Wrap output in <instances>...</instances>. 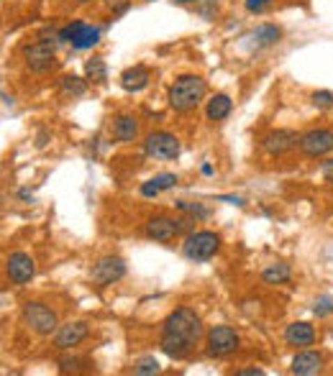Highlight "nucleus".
Listing matches in <instances>:
<instances>
[{
	"label": "nucleus",
	"instance_id": "1",
	"mask_svg": "<svg viewBox=\"0 0 333 376\" xmlns=\"http://www.w3.org/2000/svg\"><path fill=\"white\" fill-rule=\"evenodd\" d=\"M200 336H203L200 315L195 313V310H190V307H180V310H175V313L164 320L159 348H162V353L169 356V359L183 361L195 351Z\"/></svg>",
	"mask_w": 333,
	"mask_h": 376
},
{
	"label": "nucleus",
	"instance_id": "2",
	"mask_svg": "<svg viewBox=\"0 0 333 376\" xmlns=\"http://www.w3.org/2000/svg\"><path fill=\"white\" fill-rule=\"evenodd\" d=\"M208 93L206 79L198 77V75H183L177 77L169 87V108L177 110V113H187V110H195L203 102Z\"/></svg>",
	"mask_w": 333,
	"mask_h": 376
},
{
	"label": "nucleus",
	"instance_id": "3",
	"mask_svg": "<svg viewBox=\"0 0 333 376\" xmlns=\"http://www.w3.org/2000/svg\"><path fill=\"white\" fill-rule=\"evenodd\" d=\"M218 249H221V235L213 233V230H195L183 243V253L190 261L213 259L215 253H218Z\"/></svg>",
	"mask_w": 333,
	"mask_h": 376
},
{
	"label": "nucleus",
	"instance_id": "4",
	"mask_svg": "<svg viewBox=\"0 0 333 376\" xmlns=\"http://www.w3.org/2000/svg\"><path fill=\"white\" fill-rule=\"evenodd\" d=\"M144 154L157 162H169V159L180 157V139L175 134H166V131H157L149 134L144 141Z\"/></svg>",
	"mask_w": 333,
	"mask_h": 376
},
{
	"label": "nucleus",
	"instance_id": "5",
	"mask_svg": "<svg viewBox=\"0 0 333 376\" xmlns=\"http://www.w3.org/2000/svg\"><path fill=\"white\" fill-rule=\"evenodd\" d=\"M238 348V333L231 325H215V328L208 330L206 336V353L208 356H215V359H223Z\"/></svg>",
	"mask_w": 333,
	"mask_h": 376
},
{
	"label": "nucleus",
	"instance_id": "6",
	"mask_svg": "<svg viewBox=\"0 0 333 376\" xmlns=\"http://www.w3.org/2000/svg\"><path fill=\"white\" fill-rule=\"evenodd\" d=\"M21 318L33 333H39V336H49V333H54L56 330V315L54 310H49L47 305H41V302H26L24 310H21Z\"/></svg>",
	"mask_w": 333,
	"mask_h": 376
},
{
	"label": "nucleus",
	"instance_id": "7",
	"mask_svg": "<svg viewBox=\"0 0 333 376\" xmlns=\"http://www.w3.org/2000/svg\"><path fill=\"white\" fill-rule=\"evenodd\" d=\"M126 276V261L121 256H105L90 269V279L98 284V287H108V284L118 282Z\"/></svg>",
	"mask_w": 333,
	"mask_h": 376
},
{
	"label": "nucleus",
	"instance_id": "8",
	"mask_svg": "<svg viewBox=\"0 0 333 376\" xmlns=\"http://www.w3.org/2000/svg\"><path fill=\"white\" fill-rule=\"evenodd\" d=\"M26 64L31 72H49L54 67V41H49L41 36L39 41H33L31 47H26Z\"/></svg>",
	"mask_w": 333,
	"mask_h": 376
},
{
	"label": "nucleus",
	"instance_id": "9",
	"mask_svg": "<svg viewBox=\"0 0 333 376\" xmlns=\"http://www.w3.org/2000/svg\"><path fill=\"white\" fill-rule=\"evenodd\" d=\"M331 149H333V131H328V128H313L305 136H300V151L305 157L310 159L325 157Z\"/></svg>",
	"mask_w": 333,
	"mask_h": 376
},
{
	"label": "nucleus",
	"instance_id": "10",
	"mask_svg": "<svg viewBox=\"0 0 333 376\" xmlns=\"http://www.w3.org/2000/svg\"><path fill=\"white\" fill-rule=\"evenodd\" d=\"M6 274L13 284H29L36 274L33 259L26 251H13L8 259H6Z\"/></svg>",
	"mask_w": 333,
	"mask_h": 376
},
{
	"label": "nucleus",
	"instance_id": "11",
	"mask_svg": "<svg viewBox=\"0 0 333 376\" xmlns=\"http://www.w3.org/2000/svg\"><path fill=\"white\" fill-rule=\"evenodd\" d=\"M262 146L272 157H282L287 151H293L295 146H300V136L295 134V131H290V128H277V131H270V134L264 136Z\"/></svg>",
	"mask_w": 333,
	"mask_h": 376
},
{
	"label": "nucleus",
	"instance_id": "12",
	"mask_svg": "<svg viewBox=\"0 0 333 376\" xmlns=\"http://www.w3.org/2000/svg\"><path fill=\"white\" fill-rule=\"evenodd\" d=\"M88 322L85 320H75V322H67V325H62V328L56 330L54 336V345L59 348V351H70V348H75V345H79L85 338H88Z\"/></svg>",
	"mask_w": 333,
	"mask_h": 376
},
{
	"label": "nucleus",
	"instance_id": "13",
	"mask_svg": "<svg viewBox=\"0 0 333 376\" xmlns=\"http://www.w3.org/2000/svg\"><path fill=\"white\" fill-rule=\"evenodd\" d=\"M177 233H180V223L166 218V215H157V218H151L149 223H146V238H151V241H157V243L172 241Z\"/></svg>",
	"mask_w": 333,
	"mask_h": 376
},
{
	"label": "nucleus",
	"instance_id": "14",
	"mask_svg": "<svg viewBox=\"0 0 333 376\" xmlns=\"http://www.w3.org/2000/svg\"><path fill=\"white\" fill-rule=\"evenodd\" d=\"M323 368V356L318 351H300L290 363V371L297 376H313Z\"/></svg>",
	"mask_w": 333,
	"mask_h": 376
},
{
	"label": "nucleus",
	"instance_id": "15",
	"mask_svg": "<svg viewBox=\"0 0 333 376\" xmlns=\"http://www.w3.org/2000/svg\"><path fill=\"white\" fill-rule=\"evenodd\" d=\"M285 343L295 348H305V345L316 343V328L310 322H293L285 328Z\"/></svg>",
	"mask_w": 333,
	"mask_h": 376
},
{
	"label": "nucleus",
	"instance_id": "16",
	"mask_svg": "<svg viewBox=\"0 0 333 376\" xmlns=\"http://www.w3.org/2000/svg\"><path fill=\"white\" fill-rule=\"evenodd\" d=\"M149 70L144 67V64H134V67H128L123 75H121V87L126 90V93H139L144 87L149 85Z\"/></svg>",
	"mask_w": 333,
	"mask_h": 376
},
{
	"label": "nucleus",
	"instance_id": "17",
	"mask_svg": "<svg viewBox=\"0 0 333 376\" xmlns=\"http://www.w3.org/2000/svg\"><path fill=\"white\" fill-rule=\"evenodd\" d=\"M136 136H139V123H136L134 116H118L113 120V139L118 143H131L136 141Z\"/></svg>",
	"mask_w": 333,
	"mask_h": 376
},
{
	"label": "nucleus",
	"instance_id": "18",
	"mask_svg": "<svg viewBox=\"0 0 333 376\" xmlns=\"http://www.w3.org/2000/svg\"><path fill=\"white\" fill-rule=\"evenodd\" d=\"M98 41H100V29L98 26H82L77 33H75V39H72V47L79 49V52H85V49H93L98 47Z\"/></svg>",
	"mask_w": 333,
	"mask_h": 376
},
{
	"label": "nucleus",
	"instance_id": "19",
	"mask_svg": "<svg viewBox=\"0 0 333 376\" xmlns=\"http://www.w3.org/2000/svg\"><path fill=\"white\" fill-rule=\"evenodd\" d=\"M231 113V97L229 95H213L210 100H208V108H206V116L208 120H223V118Z\"/></svg>",
	"mask_w": 333,
	"mask_h": 376
},
{
	"label": "nucleus",
	"instance_id": "20",
	"mask_svg": "<svg viewBox=\"0 0 333 376\" xmlns=\"http://www.w3.org/2000/svg\"><path fill=\"white\" fill-rule=\"evenodd\" d=\"M279 36H282V31L274 24H262L251 31V39L256 41V47H272L279 41Z\"/></svg>",
	"mask_w": 333,
	"mask_h": 376
},
{
	"label": "nucleus",
	"instance_id": "21",
	"mask_svg": "<svg viewBox=\"0 0 333 376\" xmlns=\"http://www.w3.org/2000/svg\"><path fill=\"white\" fill-rule=\"evenodd\" d=\"M59 85H62L64 93L72 95V97H79V95L88 93V82L82 77H77V75H64V77L59 79Z\"/></svg>",
	"mask_w": 333,
	"mask_h": 376
},
{
	"label": "nucleus",
	"instance_id": "22",
	"mask_svg": "<svg viewBox=\"0 0 333 376\" xmlns=\"http://www.w3.org/2000/svg\"><path fill=\"white\" fill-rule=\"evenodd\" d=\"M262 279L267 284H285L290 279V267L287 264H272L262 272Z\"/></svg>",
	"mask_w": 333,
	"mask_h": 376
},
{
	"label": "nucleus",
	"instance_id": "23",
	"mask_svg": "<svg viewBox=\"0 0 333 376\" xmlns=\"http://www.w3.org/2000/svg\"><path fill=\"white\" fill-rule=\"evenodd\" d=\"M85 75H88V79H90V82H95V85L105 82V79H108V70H105V62L100 59V56L90 59V62L85 64Z\"/></svg>",
	"mask_w": 333,
	"mask_h": 376
},
{
	"label": "nucleus",
	"instance_id": "24",
	"mask_svg": "<svg viewBox=\"0 0 333 376\" xmlns=\"http://www.w3.org/2000/svg\"><path fill=\"white\" fill-rule=\"evenodd\" d=\"M313 313H316L318 318H328V315L333 313V297H331V295L318 297L316 302H313Z\"/></svg>",
	"mask_w": 333,
	"mask_h": 376
},
{
	"label": "nucleus",
	"instance_id": "25",
	"mask_svg": "<svg viewBox=\"0 0 333 376\" xmlns=\"http://www.w3.org/2000/svg\"><path fill=\"white\" fill-rule=\"evenodd\" d=\"M134 374L144 376V374H159V363L154 359H141L134 366Z\"/></svg>",
	"mask_w": 333,
	"mask_h": 376
},
{
	"label": "nucleus",
	"instance_id": "26",
	"mask_svg": "<svg viewBox=\"0 0 333 376\" xmlns=\"http://www.w3.org/2000/svg\"><path fill=\"white\" fill-rule=\"evenodd\" d=\"M313 105H316V108H331L333 93H328V90H318V93H313Z\"/></svg>",
	"mask_w": 333,
	"mask_h": 376
},
{
	"label": "nucleus",
	"instance_id": "27",
	"mask_svg": "<svg viewBox=\"0 0 333 376\" xmlns=\"http://www.w3.org/2000/svg\"><path fill=\"white\" fill-rule=\"evenodd\" d=\"M177 207H180L183 212H190L192 218H208V210H206V207H200L198 203L190 205V203H185V200H183V203H177Z\"/></svg>",
	"mask_w": 333,
	"mask_h": 376
},
{
	"label": "nucleus",
	"instance_id": "28",
	"mask_svg": "<svg viewBox=\"0 0 333 376\" xmlns=\"http://www.w3.org/2000/svg\"><path fill=\"white\" fill-rule=\"evenodd\" d=\"M82 26H85V24H82V21H75V24L64 26L62 31L56 33V39H59V41H72V39H75V33H77L79 29H82Z\"/></svg>",
	"mask_w": 333,
	"mask_h": 376
},
{
	"label": "nucleus",
	"instance_id": "29",
	"mask_svg": "<svg viewBox=\"0 0 333 376\" xmlns=\"http://www.w3.org/2000/svg\"><path fill=\"white\" fill-rule=\"evenodd\" d=\"M154 185H157L159 189H172L177 185V177L175 174H157V177H154Z\"/></svg>",
	"mask_w": 333,
	"mask_h": 376
},
{
	"label": "nucleus",
	"instance_id": "30",
	"mask_svg": "<svg viewBox=\"0 0 333 376\" xmlns=\"http://www.w3.org/2000/svg\"><path fill=\"white\" fill-rule=\"evenodd\" d=\"M270 3L272 0H246V10H249V13H262Z\"/></svg>",
	"mask_w": 333,
	"mask_h": 376
},
{
	"label": "nucleus",
	"instance_id": "31",
	"mask_svg": "<svg viewBox=\"0 0 333 376\" xmlns=\"http://www.w3.org/2000/svg\"><path fill=\"white\" fill-rule=\"evenodd\" d=\"M159 192H162V189H159L157 185H154V180L144 182V185H141V195H144V197H157Z\"/></svg>",
	"mask_w": 333,
	"mask_h": 376
},
{
	"label": "nucleus",
	"instance_id": "32",
	"mask_svg": "<svg viewBox=\"0 0 333 376\" xmlns=\"http://www.w3.org/2000/svg\"><path fill=\"white\" fill-rule=\"evenodd\" d=\"M59 368H62L64 374H67V371H77L79 361L77 359H62V361H59Z\"/></svg>",
	"mask_w": 333,
	"mask_h": 376
},
{
	"label": "nucleus",
	"instance_id": "33",
	"mask_svg": "<svg viewBox=\"0 0 333 376\" xmlns=\"http://www.w3.org/2000/svg\"><path fill=\"white\" fill-rule=\"evenodd\" d=\"M320 174H323L325 182H331V185H333V159L323 162V166H320Z\"/></svg>",
	"mask_w": 333,
	"mask_h": 376
},
{
	"label": "nucleus",
	"instance_id": "34",
	"mask_svg": "<svg viewBox=\"0 0 333 376\" xmlns=\"http://www.w3.org/2000/svg\"><path fill=\"white\" fill-rule=\"evenodd\" d=\"M236 374L238 376H262L264 371H262V368H238Z\"/></svg>",
	"mask_w": 333,
	"mask_h": 376
},
{
	"label": "nucleus",
	"instance_id": "35",
	"mask_svg": "<svg viewBox=\"0 0 333 376\" xmlns=\"http://www.w3.org/2000/svg\"><path fill=\"white\" fill-rule=\"evenodd\" d=\"M18 197H21V200H29V197H31V192H29V189H21V192H18Z\"/></svg>",
	"mask_w": 333,
	"mask_h": 376
},
{
	"label": "nucleus",
	"instance_id": "36",
	"mask_svg": "<svg viewBox=\"0 0 333 376\" xmlns=\"http://www.w3.org/2000/svg\"><path fill=\"white\" fill-rule=\"evenodd\" d=\"M203 174H213V166H210V164H203Z\"/></svg>",
	"mask_w": 333,
	"mask_h": 376
},
{
	"label": "nucleus",
	"instance_id": "37",
	"mask_svg": "<svg viewBox=\"0 0 333 376\" xmlns=\"http://www.w3.org/2000/svg\"><path fill=\"white\" fill-rule=\"evenodd\" d=\"M79 6H85V3H93V0H77Z\"/></svg>",
	"mask_w": 333,
	"mask_h": 376
},
{
	"label": "nucleus",
	"instance_id": "38",
	"mask_svg": "<svg viewBox=\"0 0 333 376\" xmlns=\"http://www.w3.org/2000/svg\"><path fill=\"white\" fill-rule=\"evenodd\" d=\"M175 3H195V0H175Z\"/></svg>",
	"mask_w": 333,
	"mask_h": 376
}]
</instances>
